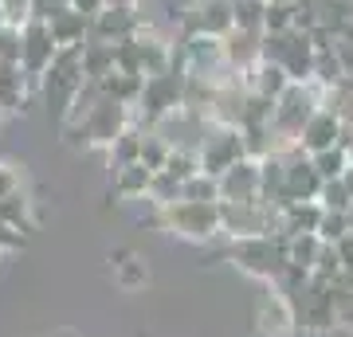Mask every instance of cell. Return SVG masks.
<instances>
[{
	"mask_svg": "<svg viewBox=\"0 0 353 337\" xmlns=\"http://www.w3.org/2000/svg\"><path fill=\"white\" fill-rule=\"evenodd\" d=\"M150 224L157 232L185 239V243H212L224 236V220H220V200H165L153 204L150 200Z\"/></svg>",
	"mask_w": 353,
	"mask_h": 337,
	"instance_id": "1",
	"label": "cell"
},
{
	"mask_svg": "<svg viewBox=\"0 0 353 337\" xmlns=\"http://www.w3.org/2000/svg\"><path fill=\"white\" fill-rule=\"evenodd\" d=\"M134 125V106H122L102 94L79 122H63V141L71 150H110Z\"/></svg>",
	"mask_w": 353,
	"mask_h": 337,
	"instance_id": "2",
	"label": "cell"
},
{
	"mask_svg": "<svg viewBox=\"0 0 353 337\" xmlns=\"http://www.w3.org/2000/svg\"><path fill=\"white\" fill-rule=\"evenodd\" d=\"M224 259L232 267H240L248 278H259L267 287H279L287 275V236H243V239H228Z\"/></svg>",
	"mask_w": 353,
	"mask_h": 337,
	"instance_id": "3",
	"label": "cell"
},
{
	"mask_svg": "<svg viewBox=\"0 0 353 337\" xmlns=\"http://www.w3.org/2000/svg\"><path fill=\"white\" fill-rule=\"evenodd\" d=\"M322 106V87L318 83H290L271 106V134L279 141V153L287 157L290 150H299V134H303L306 118Z\"/></svg>",
	"mask_w": 353,
	"mask_h": 337,
	"instance_id": "4",
	"label": "cell"
},
{
	"mask_svg": "<svg viewBox=\"0 0 353 337\" xmlns=\"http://www.w3.org/2000/svg\"><path fill=\"white\" fill-rule=\"evenodd\" d=\"M294 306V322L303 337H326L338 334V306H334V283L322 278H306L299 287L283 290Z\"/></svg>",
	"mask_w": 353,
	"mask_h": 337,
	"instance_id": "5",
	"label": "cell"
},
{
	"mask_svg": "<svg viewBox=\"0 0 353 337\" xmlns=\"http://www.w3.org/2000/svg\"><path fill=\"white\" fill-rule=\"evenodd\" d=\"M181 99H185V71L181 67H169L165 75H150L138 102H134V122L145 130H157L181 114Z\"/></svg>",
	"mask_w": 353,
	"mask_h": 337,
	"instance_id": "6",
	"label": "cell"
},
{
	"mask_svg": "<svg viewBox=\"0 0 353 337\" xmlns=\"http://www.w3.org/2000/svg\"><path fill=\"white\" fill-rule=\"evenodd\" d=\"M220 220H224V239L279 232V208H271L267 200H220Z\"/></svg>",
	"mask_w": 353,
	"mask_h": 337,
	"instance_id": "7",
	"label": "cell"
},
{
	"mask_svg": "<svg viewBox=\"0 0 353 337\" xmlns=\"http://www.w3.org/2000/svg\"><path fill=\"white\" fill-rule=\"evenodd\" d=\"M243 134L236 125H204L201 141H196V161H201V173L220 176L228 173L236 161H243Z\"/></svg>",
	"mask_w": 353,
	"mask_h": 337,
	"instance_id": "8",
	"label": "cell"
},
{
	"mask_svg": "<svg viewBox=\"0 0 353 337\" xmlns=\"http://www.w3.org/2000/svg\"><path fill=\"white\" fill-rule=\"evenodd\" d=\"M79 87H83V55H79V48H67L55 55V63L48 67V75L39 79L36 90H43V99L55 102V110L63 118L71 110V102H75Z\"/></svg>",
	"mask_w": 353,
	"mask_h": 337,
	"instance_id": "9",
	"label": "cell"
},
{
	"mask_svg": "<svg viewBox=\"0 0 353 337\" xmlns=\"http://www.w3.org/2000/svg\"><path fill=\"white\" fill-rule=\"evenodd\" d=\"M55 55H59V48H55V39H51L43 16H32V20L20 28V71L39 87V79L48 75V67L55 63Z\"/></svg>",
	"mask_w": 353,
	"mask_h": 337,
	"instance_id": "10",
	"label": "cell"
},
{
	"mask_svg": "<svg viewBox=\"0 0 353 337\" xmlns=\"http://www.w3.org/2000/svg\"><path fill=\"white\" fill-rule=\"evenodd\" d=\"M236 28V0H192L181 16L185 36H212L224 39Z\"/></svg>",
	"mask_w": 353,
	"mask_h": 337,
	"instance_id": "11",
	"label": "cell"
},
{
	"mask_svg": "<svg viewBox=\"0 0 353 337\" xmlns=\"http://www.w3.org/2000/svg\"><path fill=\"white\" fill-rule=\"evenodd\" d=\"M36 16H43L55 48L67 51V48H83L90 39V20L83 12H75L67 0H51V4H36Z\"/></svg>",
	"mask_w": 353,
	"mask_h": 337,
	"instance_id": "12",
	"label": "cell"
},
{
	"mask_svg": "<svg viewBox=\"0 0 353 337\" xmlns=\"http://www.w3.org/2000/svg\"><path fill=\"white\" fill-rule=\"evenodd\" d=\"M318 192H322V173L314 169L310 153L290 150L287 153V176H283V192H279L275 208H287L294 200H318Z\"/></svg>",
	"mask_w": 353,
	"mask_h": 337,
	"instance_id": "13",
	"label": "cell"
},
{
	"mask_svg": "<svg viewBox=\"0 0 353 337\" xmlns=\"http://www.w3.org/2000/svg\"><path fill=\"white\" fill-rule=\"evenodd\" d=\"M145 24L150 20L141 12V4H110V8H102L90 20V39H99V43H122V39L138 36Z\"/></svg>",
	"mask_w": 353,
	"mask_h": 337,
	"instance_id": "14",
	"label": "cell"
},
{
	"mask_svg": "<svg viewBox=\"0 0 353 337\" xmlns=\"http://www.w3.org/2000/svg\"><path fill=\"white\" fill-rule=\"evenodd\" d=\"M255 329L259 337H299V322H294V306L279 287H267L255 302Z\"/></svg>",
	"mask_w": 353,
	"mask_h": 337,
	"instance_id": "15",
	"label": "cell"
},
{
	"mask_svg": "<svg viewBox=\"0 0 353 337\" xmlns=\"http://www.w3.org/2000/svg\"><path fill=\"white\" fill-rule=\"evenodd\" d=\"M341 145V118L326 106H318L310 118H306L303 134H299V150L303 153H322V150H334Z\"/></svg>",
	"mask_w": 353,
	"mask_h": 337,
	"instance_id": "16",
	"label": "cell"
},
{
	"mask_svg": "<svg viewBox=\"0 0 353 337\" xmlns=\"http://www.w3.org/2000/svg\"><path fill=\"white\" fill-rule=\"evenodd\" d=\"M259 59H263V32H243V28H232V32L224 36V63H228V71L248 75Z\"/></svg>",
	"mask_w": 353,
	"mask_h": 337,
	"instance_id": "17",
	"label": "cell"
},
{
	"mask_svg": "<svg viewBox=\"0 0 353 337\" xmlns=\"http://www.w3.org/2000/svg\"><path fill=\"white\" fill-rule=\"evenodd\" d=\"M134 48H138V71L145 79H150V75H165V71L173 67V43H169L165 36H157L153 24H145L138 36H134Z\"/></svg>",
	"mask_w": 353,
	"mask_h": 337,
	"instance_id": "18",
	"label": "cell"
},
{
	"mask_svg": "<svg viewBox=\"0 0 353 337\" xmlns=\"http://www.w3.org/2000/svg\"><path fill=\"white\" fill-rule=\"evenodd\" d=\"M216 181H220V200H259V161L252 157L236 161Z\"/></svg>",
	"mask_w": 353,
	"mask_h": 337,
	"instance_id": "19",
	"label": "cell"
},
{
	"mask_svg": "<svg viewBox=\"0 0 353 337\" xmlns=\"http://www.w3.org/2000/svg\"><path fill=\"white\" fill-rule=\"evenodd\" d=\"M32 90H36V83H32L16 63H0V114L24 110Z\"/></svg>",
	"mask_w": 353,
	"mask_h": 337,
	"instance_id": "20",
	"label": "cell"
},
{
	"mask_svg": "<svg viewBox=\"0 0 353 337\" xmlns=\"http://www.w3.org/2000/svg\"><path fill=\"white\" fill-rule=\"evenodd\" d=\"M322 224V204L318 200H294L287 208H279V236H303V232H314Z\"/></svg>",
	"mask_w": 353,
	"mask_h": 337,
	"instance_id": "21",
	"label": "cell"
},
{
	"mask_svg": "<svg viewBox=\"0 0 353 337\" xmlns=\"http://www.w3.org/2000/svg\"><path fill=\"white\" fill-rule=\"evenodd\" d=\"M150 188H153V169L150 165H118L114 169V196L118 200H150Z\"/></svg>",
	"mask_w": 353,
	"mask_h": 337,
	"instance_id": "22",
	"label": "cell"
},
{
	"mask_svg": "<svg viewBox=\"0 0 353 337\" xmlns=\"http://www.w3.org/2000/svg\"><path fill=\"white\" fill-rule=\"evenodd\" d=\"M114 263V283L122 290H141L145 283H150V263H145V255L134 247H122L110 255Z\"/></svg>",
	"mask_w": 353,
	"mask_h": 337,
	"instance_id": "23",
	"label": "cell"
},
{
	"mask_svg": "<svg viewBox=\"0 0 353 337\" xmlns=\"http://www.w3.org/2000/svg\"><path fill=\"white\" fill-rule=\"evenodd\" d=\"M248 87L255 90V94H263V99H271L275 102L279 94H283V90L290 87V79H287V71H283V67H279V63H267V59H259L252 67V71H248Z\"/></svg>",
	"mask_w": 353,
	"mask_h": 337,
	"instance_id": "24",
	"label": "cell"
},
{
	"mask_svg": "<svg viewBox=\"0 0 353 337\" xmlns=\"http://www.w3.org/2000/svg\"><path fill=\"white\" fill-rule=\"evenodd\" d=\"M83 83H102V79L114 71V43H99V39H87L83 48Z\"/></svg>",
	"mask_w": 353,
	"mask_h": 337,
	"instance_id": "25",
	"label": "cell"
},
{
	"mask_svg": "<svg viewBox=\"0 0 353 337\" xmlns=\"http://www.w3.org/2000/svg\"><path fill=\"white\" fill-rule=\"evenodd\" d=\"M0 220H4V224H12L16 232H24V236L36 227V204H32V196H28V188L0 200Z\"/></svg>",
	"mask_w": 353,
	"mask_h": 337,
	"instance_id": "26",
	"label": "cell"
},
{
	"mask_svg": "<svg viewBox=\"0 0 353 337\" xmlns=\"http://www.w3.org/2000/svg\"><path fill=\"white\" fill-rule=\"evenodd\" d=\"M318 255H322V239L314 236V232H303V236H287V267H294V271H314Z\"/></svg>",
	"mask_w": 353,
	"mask_h": 337,
	"instance_id": "27",
	"label": "cell"
},
{
	"mask_svg": "<svg viewBox=\"0 0 353 337\" xmlns=\"http://www.w3.org/2000/svg\"><path fill=\"white\" fill-rule=\"evenodd\" d=\"M141 87H145V79L141 75H126V71H110V75L102 79V94L114 102H122V106H134L141 94Z\"/></svg>",
	"mask_w": 353,
	"mask_h": 337,
	"instance_id": "28",
	"label": "cell"
},
{
	"mask_svg": "<svg viewBox=\"0 0 353 337\" xmlns=\"http://www.w3.org/2000/svg\"><path fill=\"white\" fill-rule=\"evenodd\" d=\"M141 145H145V125H130L122 138L114 141L110 150H106V157H110V165L118 169V165H134V161H141Z\"/></svg>",
	"mask_w": 353,
	"mask_h": 337,
	"instance_id": "29",
	"label": "cell"
},
{
	"mask_svg": "<svg viewBox=\"0 0 353 337\" xmlns=\"http://www.w3.org/2000/svg\"><path fill=\"white\" fill-rule=\"evenodd\" d=\"M314 169L322 173V181H338L345 169H350V157H345V145H334V150H322V153H310Z\"/></svg>",
	"mask_w": 353,
	"mask_h": 337,
	"instance_id": "30",
	"label": "cell"
},
{
	"mask_svg": "<svg viewBox=\"0 0 353 337\" xmlns=\"http://www.w3.org/2000/svg\"><path fill=\"white\" fill-rule=\"evenodd\" d=\"M263 32H294V4L290 0H267L263 12Z\"/></svg>",
	"mask_w": 353,
	"mask_h": 337,
	"instance_id": "31",
	"label": "cell"
},
{
	"mask_svg": "<svg viewBox=\"0 0 353 337\" xmlns=\"http://www.w3.org/2000/svg\"><path fill=\"white\" fill-rule=\"evenodd\" d=\"M318 204L326 208V212H350L353 208V196L350 188H345V181H322V192H318Z\"/></svg>",
	"mask_w": 353,
	"mask_h": 337,
	"instance_id": "32",
	"label": "cell"
},
{
	"mask_svg": "<svg viewBox=\"0 0 353 337\" xmlns=\"http://www.w3.org/2000/svg\"><path fill=\"white\" fill-rule=\"evenodd\" d=\"M181 196L185 200H220V181L208 173H192L185 185H181Z\"/></svg>",
	"mask_w": 353,
	"mask_h": 337,
	"instance_id": "33",
	"label": "cell"
},
{
	"mask_svg": "<svg viewBox=\"0 0 353 337\" xmlns=\"http://www.w3.org/2000/svg\"><path fill=\"white\" fill-rule=\"evenodd\" d=\"M267 0H236V28L243 32H263Z\"/></svg>",
	"mask_w": 353,
	"mask_h": 337,
	"instance_id": "34",
	"label": "cell"
},
{
	"mask_svg": "<svg viewBox=\"0 0 353 337\" xmlns=\"http://www.w3.org/2000/svg\"><path fill=\"white\" fill-rule=\"evenodd\" d=\"M350 236V212H326L322 208V224H318V239L322 243H338Z\"/></svg>",
	"mask_w": 353,
	"mask_h": 337,
	"instance_id": "35",
	"label": "cell"
},
{
	"mask_svg": "<svg viewBox=\"0 0 353 337\" xmlns=\"http://www.w3.org/2000/svg\"><path fill=\"white\" fill-rule=\"evenodd\" d=\"M12 192H24V165L0 161V200L12 196Z\"/></svg>",
	"mask_w": 353,
	"mask_h": 337,
	"instance_id": "36",
	"label": "cell"
},
{
	"mask_svg": "<svg viewBox=\"0 0 353 337\" xmlns=\"http://www.w3.org/2000/svg\"><path fill=\"white\" fill-rule=\"evenodd\" d=\"M0 63H16L20 67V28L16 24L0 28Z\"/></svg>",
	"mask_w": 353,
	"mask_h": 337,
	"instance_id": "37",
	"label": "cell"
},
{
	"mask_svg": "<svg viewBox=\"0 0 353 337\" xmlns=\"http://www.w3.org/2000/svg\"><path fill=\"white\" fill-rule=\"evenodd\" d=\"M334 306H338V329L353 334V290H334Z\"/></svg>",
	"mask_w": 353,
	"mask_h": 337,
	"instance_id": "38",
	"label": "cell"
},
{
	"mask_svg": "<svg viewBox=\"0 0 353 337\" xmlns=\"http://www.w3.org/2000/svg\"><path fill=\"white\" fill-rule=\"evenodd\" d=\"M24 232H16L12 224H4V220H0V255H8V251H20L24 247Z\"/></svg>",
	"mask_w": 353,
	"mask_h": 337,
	"instance_id": "39",
	"label": "cell"
},
{
	"mask_svg": "<svg viewBox=\"0 0 353 337\" xmlns=\"http://www.w3.org/2000/svg\"><path fill=\"white\" fill-rule=\"evenodd\" d=\"M334 251H338L341 271H353V232H350L345 239H338V243H334Z\"/></svg>",
	"mask_w": 353,
	"mask_h": 337,
	"instance_id": "40",
	"label": "cell"
},
{
	"mask_svg": "<svg viewBox=\"0 0 353 337\" xmlns=\"http://www.w3.org/2000/svg\"><path fill=\"white\" fill-rule=\"evenodd\" d=\"M67 4H71L75 12H83V16H87V20H94V16H99L102 8H106L102 0H67Z\"/></svg>",
	"mask_w": 353,
	"mask_h": 337,
	"instance_id": "41",
	"label": "cell"
},
{
	"mask_svg": "<svg viewBox=\"0 0 353 337\" xmlns=\"http://www.w3.org/2000/svg\"><path fill=\"white\" fill-rule=\"evenodd\" d=\"M341 145H345V157H350V169H353V134L341 130Z\"/></svg>",
	"mask_w": 353,
	"mask_h": 337,
	"instance_id": "42",
	"label": "cell"
},
{
	"mask_svg": "<svg viewBox=\"0 0 353 337\" xmlns=\"http://www.w3.org/2000/svg\"><path fill=\"white\" fill-rule=\"evenodd\" d=\"M341 181H345V188H350V196H353V169H345V173H341Z\"/></svg>",
	"mask_w": 353,
	"mask_h": 337,
	"instance_id": "43",
	"label": "cell"
},
{
	"mask_svg": "<svg viewBox=\"0 0 353 337\" xmlns=\"http://www.w3.org/2000/svg\"><path fill=\"white\" fill-rule=\"evenodd\" d=\"M102 4H106V8H110V4H138V0H102Z\"/></svg>",
	"mask_w": 353,
	"mask_h": 337,
	"instance_id": "44",
	"label": "cell"
},
{
	"mask_svg": "<svg viewBox=\"0 0 353 337\" xmlns=\"http://www.w3.org/2000/svg\"><path fill=\"white\" fill-rule=\"evenodd\" d=\"M0 28H8V16H4V8H0Z\"/></svg>",
	"mask_w": 353,
	"mask_h": 337,
	"instance_id": "45",
	"label": "cell"
},
{
	"mask_svg": "<svg viewBox=\"0 0 353 337\" xmlns=\"http://www.w3.org/2000/svg\"><path fill=\"white\" fill-rule=\"evenodd\" d=\"M350 232H353V208H350Z\"/></svg>",
	"mask_w": 353,
	"mask_h": 337,
	"instance_id": "46",
	"label": "cell"
}]
</instances>
